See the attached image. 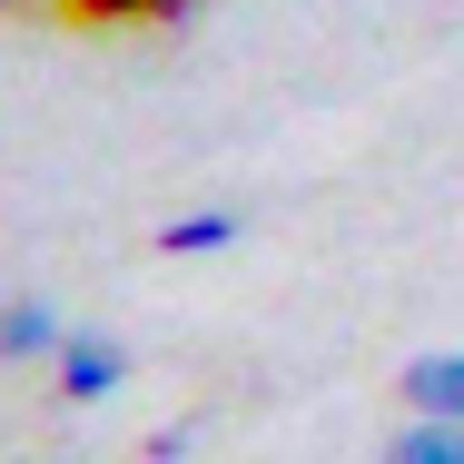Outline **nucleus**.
<instances>
[{
    "label": "nucleus",
    "mask_w": 464,
    "mask_h": 464,
    "mask_svg": "<svg viewBox=\"0 0 464 464\" xmlns=\"http://www.w3.org/2000/svg\"><path fill=\"white\" fill-rule=\"evenodd\" d=\"M375 464H464V415H415Z\"/></svg>",
    "instance_id": "nucleus-4"
},
{
    "label": "nucleus",
    "mask_w": 464,
    "mask_h": 464,
    "mask_svg": "<svg viewBox=\"0 0 464 464\" xmlns=\"http://www.w3.org/2000/svg\"><path fill=\"white\" fill-rule=\"evenodd\" d=\"M90 20H159V10H188V0H80Z\"/></svg>",
    "instance_id": "nucleus-6"
},
{
    "label": "nucleus",
    "mask_w": 464,
    "mask_h": 464,
    "mask_svg": "<svg viewBox=\"0 0 464 464\" xmlns=\"http://www.w3.org/2000/svg\"><path fill=\"white\" fill-rule=\"evenodd\" d=\"M60 346H70V326H60L50 296H10L0 306V366H60Z\"/></svg>",
    "instance_id": "nucleus-1"
},
{
    "label": "nucleus",
    "mask_w": 464,
    "mask_h": 464,
    "mask_svg": "<svg viewBox=\"0 0 464 464\" xmlns=\"http://www.w3.org/2000/svg\"><path fill=\"white\" fill-rule=\"evenodd\" d=\"M218 247H237V208H198L159 227V257H218Z\"/></svg>",
    "instance_id": "nucleus-5"
},
{
    "label": "nucleus",
    "mask_w": 464,
    "mask_h": 464,
    "mask_svg": "<svg viewBox=\"0 0 464 464\" xmlns=\"http://www.w3.org/2000/svg\"><path fill=\"white\" fill-rule=\"evenodd\" d=\"M395 385H405L415 415H464V356H415Z\"/></svg>",
    "instance_id": "nucleus-3"
},
{
    "label": "nucleus",
    "mask_w": 464,
    "mask_h": 464,
    "mask_svg": "<svg viewBox=\"0 0 464 464\" xmlns=\"http://www.w3.org/2000/svg\"><path fill=\"white\" fill-rule=\"evenodd\" d=\"M119 385H129V346L70 326V346H60V395H70V405H99V395H119Z\"/></svg>",
    "instance_id": "nucleus-2"
}]
</instances>
